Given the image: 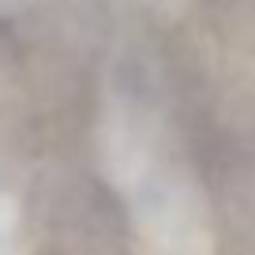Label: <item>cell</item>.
<instances>
[{"mask_svg": "<svg viewBox=\"0 0 255 255\" xmlns=\"http://www.w3.org/2000/svg\"><path fill=\"white\" fill-rule=\"evenodd\" d=\"M0 255H15V225H11V207L0 199Z\"/></svg>", "mask_w": 255, "mask_h": 255, "instance_id": "1", "label": "cell"}]
</instances>
